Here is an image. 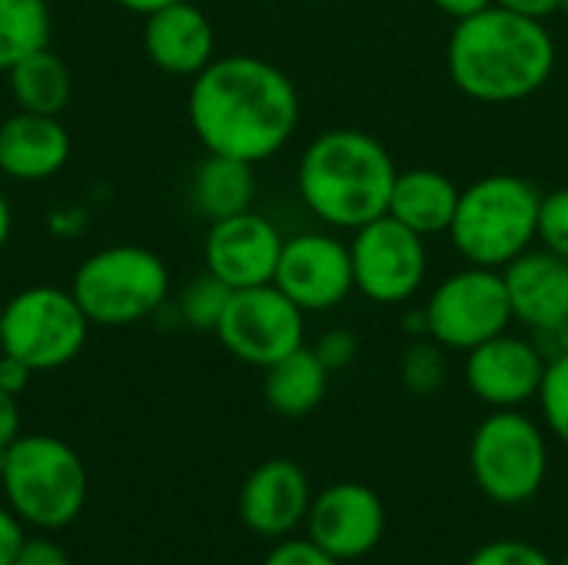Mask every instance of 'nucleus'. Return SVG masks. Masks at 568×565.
Returning a JSON list of instances; mask_svg holds the SVG:
<instances>
[{
	"mask_svg": "<svg viewBox=\"0 0 568 565\" xmlns=\"http://www.w3.org/2000/svg\"><path fill=\"white\" fill-rule=\"evenodd\" d=\"M13 565H70V556L63 553L60 543L37 536V539H23Z\"/></svg>",
	"mask_w": 568,
	"mask_h": 565,
	"instance_id": "32",
	"label": "nucleus"
},
{
	"mask_svg": "<svg viewBox=\"0 0 568 565\" xmlns=\"http://www.w3.org/2000/svg\"><path fill=\"white\" fill-rule=\"evenodd\" d=\"M263 396L266 406L286 420H303L310 416L329 390V370L320 363L313 346H300L290 356L276 360L273 366L263 370Z\"/></svg>",
	"mask_w": 568,
	"mask_h": 565,
	"instance_id": "21",
	"label": "nucleus"
},
{
	"mask_svg": "<svg viewBox=\"0 0 568 565\" xmlns=\"http://www.w3.org/2000/svg\"><path fill=\"white\" fill-rule=\"evenodd\" d=\"M313 353L320 356V363L329 370V373H339L346 370L356 353H359V340L349 333V330H326L320 333V340L313 343Z\"/></svg>",
	"mask_w": 568,
	"mask_h": 565,
	"instance_id": "31",
	"label": "nucleus"
},
{
	"mask_svg": "<svg viewBox=\"0 0 568 565\" xmlns=\"http://www.w3.org/2000/svg\"><path fill=\"white\" fill-rule=\"evenodd\" d=\"M283 233L263 213H236L213 220L203 243L206 270L230 290H250L273 283L283 253Z\"/></svg>",
	"mask_w": 568,
	"mask_h": 565,
	"instance_id": "14",
	"label": "nucleus"
},
{
	"mask_svg": "<svg viewBox=\"0 0 568 565\" xmlns=\"http://www.w3.org/2000/svg\"><path fill=\"white\" fill-rule=\"evenodd\" d=\"M529 340L542 353V360L552 363V360H559V356L568 353V323H552V326L529 330Z\"/></svg>",
	"mask_w": 568,
	"mask_h": 565,
	"instance_id": "33",
	"label": "nucleus"
},
{
	"mask_svg": "<svg viewBox=\"0 0 568 565\" xmlns=\"http://www.w3.org/2000/svg\"><path fill=\"white\" fill-rule=\"evenodd\" d=\"M546 360L529 336L509 330L466 353V386L489 410H523L539 396Z\"/></svg>",
	"mask_w": 568,
	"mask_h": 565,
	"instance_id": "15",
	"label": "nucleus"
},
{
	"mask_svg": "<svg viewBox=\"0 0 568 565\" xmlns=\"http://www.w3.org/2000/svg\"><path fill=\"white\" fill-rule=\"evenodd\" d=\"M273 283L303 313L336 310L356 290L349 243L339 240L336 233H323V230H306V233L286 236Z\"/></svg>",
	"mask_w": 568,
	"mask_h": 565,
	"instance_id": "12",
	"label": "nucleus"
},
{
	"mask_svg": "<svg viewBox=\"0 0 568 565\" xmlns=\"http://www.w3.org/2000/svg\"><path fill=\"white\" fill-rule=\"evenodd\" d=\"M349 256L356 293L376 306L409 303L419 293L429 270L426 236L393 220L389 213L353 230Z\"/></svg>",
	"mask_w": 568,
	"mask_h": 565,
	"instance_id": "10",
	"label": "nucleus"
},
{
	"mask_svg": "<svg viewBox=\"0 0 568 565\" xmlns=\"http://www.w3.org/2000/svg\"><path fill=\"white\" fill-rule=\"evenodd\" d=\"M186 113L206 153L256 167L293 140L300 127V90L263 57H213L190 83Z\"/></svg>",
	"mask_w": 568,
	"mask_h": 565,
	"instance_id": "1",
	"label": "nucleus"
},
{
	"mask_svg": "<svg viewBox=\"0 0 568 565\" xmlns=\"http://www.w3.org/2000/svg\"><path fill=\"white\" fill-rule=\"evenodd\" d=\"M562 10H566V13H568V0H562Z\"/></svg>",
	"mask_w": 568,
	"mask_h": 565,
	"instance_id": "42",
	"label": "nucleus"
},
{
	"mask_svg": "<svg viewBox=\"0 0 568 565\" xmlns=\"http://www.w3.org/2000/svg\"><path fill=\"white\" fill-rule=\"evenodd\" d=\"M50 27L47 0H0V73L50 47Z\"/></svg>",
	"mask_w": 568,
	"mask_h": 565,
	"instance_id": "24",
	"label": "nucleus"
},
{
	"mask_svg": "<svg viewBox=\"0 0 568 565\" xmlns=\"http://www.w3.org/2000/svg\"><path fill=\"white\" fill-rule=\"evenodd\" d=\"M559 565H568V556H566V559H562V563H559Z\"/></svg>",
	"mask_w": 568,
	"mask_h": 565,
	"instance_id": "43",
	"label": "nucleus"
},
{
	"mask_svg": "<svg viewBox=\"0 0 568 565\" xmlns=\"http://www.w3.org/2000/svg\"><path fill=\"white\" fill-rule=\"evenodd\" d=\"M10 233H13V210H10V200L0 193V250L10 243Z\"/></svg>",
	"mask_w": 568,
	"mask_h": 565,
	"instance_id": "40",
	"label": "nucleus"
},
{
	"mask_svg": "<svg viewBox=\"0 0 568 565\" xmlns=\"http://www.w3.org/2000/svg\"><path fill=\"white\" fill-rule=\"evenodd\" d=\"M536 243H542V250L568 260V186H556V190L542 193Z\"/></svg>",
	"mask_w": 568,
	"mask_h": 565,
	"instance_id": "28",
	"label": "nucleus"
},
{
	"mask_svg": "<svg viewBox=\"0 0 568 565\" xmlns=\"http://www.w3.org/2000/svg\"><path fill=\"white\" fill-rule=\"evenodd\" d=\"M466 565H556L536 543L526 539H493L483 543Z\"/></svg>",
	"mask_w": 568,
	"mask_h": 565,
	"instance_id": "29",
	"label": "nucleus"
},
{
	"mask_svg": "<svg viewBox=\"0 0 568 565\" xmlns=\"http://www.w3.org/2000/svg\"><path fill=\"white\" fill-rule=\"evenodd\" d=\"M542 190L516 173H489L459 196L449 243L469 266L503 270L539 240Z\"/></svg>",
	"mask_w": 568,
	"mask_h": 565,
	"instance_id": "4",
	"label": "nucleus"
},
{
	"mask_svg": "<svg viewBox=\"0 0 568 565\" xmlns=\"http://www.w3.org/2000/svg\"><path fill=\"white\" fill-rule=\"evenodd\" d=\"M7 83H10V97H13L17 110H30V113L60 117L73 97V73H70L67 60L60 53H53L50 47H43V50L23 57L17 67H10Z\"/></svg>",
	"mask_w": 568,
	"mask_h": 565,
	"instance_id": "23",
	"label": "nucleus"
},
{
	"mask_svg": "<svg viewBox=\"0 0 568 565\" xmlns=\"http://www.w3.org/2000/svg\"><path fill=\"white\" fill-rule=\"evenodd\" d=\"M143 53L170 77H196L216 57L213 20L193 3L176 0L143 17Z\"/></svg>",
	"mask_w": 568,
	"mask_h": 565,
	"instance_id": "17",
	"label": "nucleus"
},
{
	"mask_svg": "<svg viewBox=\"0 0 568 565\" xmlns=\"http://www.w3.org/2000/svg\"><path fill=\"white\" fill-rule=\"evenodd\" d=\"M23 523L10 506H0V565H13L20 546H23Z\"/></svg>",
	"mask_w": 568,
	"mask_h": 565,
	"instance_id": "34",
	"label": "nucleus"
},
{
	"mask_svg": "<svg viewBox=\"0 0 568 565\" xmlns=\"http://www.w3.org/2000/svg\"><path fill=\"white\" fill-rule=\"evenodd\" d=\"M216 340L240 363L266 370L306 346V313L276 283L233 290L216 326Z\"/></svg>",
	"mask_w": 568,
	"mask_h": 565,
	"instance_id": "11",
	"label": "nucleus"
},
{
	"mask_svg": "<svg viewBox=\"0 0 568 565\" xmlns=\"http://www.w3.org/2000/svg\"><path fill=\"white\" fill-rule=\"evenodd\" d=\"M459 196L463 190L446 173L433 167H409L396 173L389 193V216L406 223L419 236H439L449 233Z\"/></svg>",
	"mask_w": 568,
	"mask_h": 565,
	"instance_id": "20",
	"label": "nucleus"
},
{
	"mask_svg": "<svg viewBox=\"0 0 568 565\" xmlns=\"http://www.w3.org/2000/svg\"><path fill=\"white\" fill-rule=\"evenodd\" d=\"M190 200L200 216L223 220L253 210L256 200V167L236 157L223 153H206L203 163L193 170L190 183Z\"/></svg>",
	"mask_w": 568,
	"mask_h": 565,
	"instance_id": "22",
	"label": "nucleus"
},
{
	"mask_svg": "<svg viewBox=\"0 0 568 565\" xmlns=\"http://www.w3.org/2000/svg\"><path fill=\"white\" fill-rule=\"evenodd\" d=\"M403 330L413 333L416 340H419V336H429V333H426V310H409V313L403 316Z\"/></svg>",
	"mask_w": 568,
	"mask_h": 565,
	"instance_id": "41",
	"label": "nucleus"
},
{
	"mask_svg": "<svg viewBox=\"0 0 568 565\" xmlns=\"http://www.w3.org/2000/svg\"><path fill=\"white\" fill-rule=\"evenodd\" d=\"M70 130L60 117L17 110L0 123V173L20 183L57 176L70 160Z\"/></svg>",
	"mask_w": 568,
	"mask_h": 565,
	"instance_id": "18",
	"label": "nucleus"
},
{
	"mask_svg": "<svg viewBox=\"0 0 568 565\" xmlns=\"http://www.w3.org/2000/svg\"><path fill=\"white\" fill-rule=\"evenodd\" d=\"M556 37L546 20L486 7L456 20L446 43V70L453 87L489 107L536 97L556 70Z\"/></svg>",
	"mask_w": 568,
	"mask_h": 565,
	"instance_id": "2",
	"label": "nucleus"
},
{
	"mask_svg": "<svg viewBox=\"0 0 568 565\" xmlns=\"http://www.w3.org/2000/svg\"><path fill=\"white\" fill-rule=\"evenodd\" d=\"M90 320L77 296L60 286H27L0 310V353L17 356L33 373L73 363L87 343Z\"/></svg>",
	"mask_w": 568,
	"mask_h": 565,
	"instance_id": "8",
	"label": "nucleus"
},
{
	"mask_svg": "<svg viewBox=\"0 0 568 565\" xmlns=\"http://www.w3.org/2000/svg\"><path fill=\"white\" fill-rule=\"evenodd\" d=\"M429 3H436V10H443V13L453 17V20H466V17H473V13L493 7V0H429Z\"/></svg>",
	"mask_w": 568,
	"mask_h": 565,
	"instance_id": "38",
	"label": "nucleus"
},
{
	"mask_svg": "<svg viewBox=\"0 0 568 565\" xmlns=\"http://www.w3.org/2000/svg\"><path fill=\"white\" fill-rule=\"evenodd\" d=\"M70 293L77 296L90 326H133L166 303L170 270L146 246L113 243L90 253L77 266Z\"/></svg>",
	"mask_w": 568,
	"mask_h": 565,
	"instance_id": "6",
	"label": "nucleus"
},
{
	"mask_svg": "<svg viewBox=\"0 0 568 565\" xmlns=\"http://www.w3.org/2000/svg\"><path fill=\"white\" fill-rule=\"evenodd\" d=\"M230 296H233V290L206 270L203 276L190 280L186 290L180 293V316L190 330L216 333Z\"/></svg>",
	"mask_w": 568,
	"mask_h": 565,
	"instance_id": "26",
	"label": "nucleus"
},
{
	"mask_svg": "<svg viewBox=\"0 0 568 565\" xmlns=\"http://www.w3.org/2000/svg\"><path fill=\"white\" fill-rule=\"evenodd\" d=\"M396 160L366 130H326L310 140L296 167L303 206L329 230H359L389 213Z\"/></svg>",
	"mask_w": 568,
	"mask_h": 565,
	"instance_id": "3",
	"label": "nucleus"
},
{
	"mask_svg": "<svg viewBox=\"0 0 568 565\" xmlns=\"http://www.w3.org/2000/svg\"><path fill=\"white\" fill-rule=\"evenodd\" d=\"M513 320L526 330L568 323V260L549 250H526L503 266Z\"/></svg>",
	"mask_w": 568,
	"mask_h": 565,
	"instance_id": "19",
	"label": "nucleus"
},
{
	"mask_svg": "<svg viewBox=\"0 0 568 565\" xmlns=\"http://www.w3.org/2000/svg\"><path fill=\"white\" fill-rule=\"evenodd\" d=\"M306 536L339 563L369 556L386 536V506L363 483H333L313 493Z\"/></svg>",
	"mask_w": 568,
	"mask_h": 565,
	"instance_id": "13",
	"label": "nucleus"
},
{
	"mask_svg": "<svg viewBox=\"0 0 568 565\" xmlns=\"http://www.w3.org/2000/svg\"><path fill=\"white\" fill-rule=\"evenodd\" d=\"M7 506L20 523L37 529H63L87 506L90 480L77 450L57 436L20 433L0 470Z\"/></svg>",
	"mask_w": 568,
	"mask_h": 565,
	"instance_id": "5",
	"label": "nucleus"
},
{
	"mask_svg": "<svg viewBox=\"0 0 568 565\" xmlns=\"http://www.w3.org/2000/svg\"><path fill=\"white\" fill-rule=\"evenodd\" d=\"M113 3L123 7V10H130V13L146 17V13H153V10H160V7H170V3H176V0H113Z\"/></svg>",
	"mask_w": 568,
	"mask_h": 565,
	"instance_id": "39",
	"label": "nucleus"
},
{
	"mask_svg": "<svg viewBox=\"0 0 568 565\" xmlns=\"http://www.w3.org/2000/svg\"><path fill=\"white\" fill-rule=\"evenodd\" d=\"M449 350L433 336L413 340L399 356V380L413 396H433L449 383Z\"/></svg>",
	"mask_w": 568,
	"mask_h": 565,
	"instance_id": "25",
	"label": "nucleus"
},
{
	"mask_svg": "<svg viewBox=\"0 0 568 565\" xmlns=\"http://www.w3.org/2000/svg\"><path fill=\"white\" fill-rule=\"evenodd\" d=\"M17 436H20V403L13 393L0 386V453H7Z\"/></svg>",
	"mask_w": 568,
	"mask_h": 565,
	"instance_id": "35",
	"label": "nucleus"
},
{
	"mask_svg": "<svg viewBox=\"0 0 568 565\" xmlns=\"http://www.w3.org/2000/svg\"><path fill=\"white\" fill-rule=\"evenodd\" d=\"M313 506V486L300 463L293 460H266L260 463L240 490L236 509L250 533L263 539H283L293 536Z\"/></svg>",
	"mask_w": 568,
	"mask_h": 565,
	"instance_id": "16",
	"label": "nucleus"
},
{
	"mask_svg": "<svg viewBox=\"0 0 568 565\" xmlns=\"http://www.w3.org/2000/svg\"><path fill=\"white\" fill-rule=\"evenodd\" d=\"M263 565H343L336 556H329L323 546H316L310 536H283L266 553Z\"/></svg>",
	"mask_w": 568,
	"mask_h": 565,
	"instance_id": "30",
	"label": "nucleus"
},
{
	"mask_svg": "<svg viewBox=\"0 0 568 565\" xmlns=\"http://www.w3.org/2000/svg\"><path fill=\"white\" fill-rule=\"evenodd\" d=\"M426 333L456 353H469L479 343L509 330L513 306L503 270L469 266L449 273L426 300Z\"/></svg>",
	"mask_w": 568,
	"mask_h": 565,
	"instance_id": "9",
	"label": "nucleus"
},
{
	"mask_svg": "<svg viewBox=\"0 0 568 565\" xmlns=\"http://www.w3.org/2000/svg\"><path fill=\"white\" fill-rule=\"evenodd\" d=\"M469 470L486 500L499 506L529 503L549 476L542 426L523 410H493L469 440Z\"/></svg>",
	"mask_w": 568,
	"mask_h": 565,
	"instance_id": "7",
	"label": "nucleus"
},
{
	"mask_svg": "<svg viewBox=\"0 0 568 565\" xmlns=\"http://www.w3.org/2000/svg\"><path fill=\"white\" fill-rule=\"evenodd\" d=\"M539 406L546 430L568 446V353L546 363V376L539 386Z\"/></svg>",
	"mask_w": 568,
	"mask_h": 565,
	"instance_id": "27",
	"label": "nucleus"
},
{
	"mask_svg": "<svg viewBox=\"0 0 568 565\" xmlns=\"http://www.w3.org/2000/svg\"><path fill=\"white\" fill-rule=\"evenodd\" d=\"M30 376H33V370H30L27 363H20L17 356H7V353H0V386H3L7 393L20 396V393L27 390Z\"/></svg>",
	"mask_w": 568,
	"mask_h": 565,
	"instance_id": "36",
	"label": "nucleus"
},
{
	"mask_svg": "<svg viewBox=\"0 0 568 565\" xmlns=\"http://www.w3.org/2000/svg\"><path fill=\"white\" fill-rule=\"evenodd\" d=\"M493 3L519 17H532V20H549L552 13L562 10V0H493Z\"/></svg>",
	"mask_w": 568,
	"mask_h": 565,
	"instance_id": "37",
	"label": "nucleus"
}]
</instances>
